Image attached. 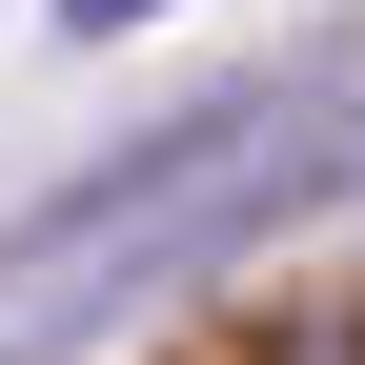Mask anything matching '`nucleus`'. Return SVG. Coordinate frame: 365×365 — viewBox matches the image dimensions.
I'll list each match as a JSON object with an SVG mask.
<instances>
[{"label":"nucleus","instance_id":"1","mask_svg":"<svg viewBox=\"0 0 365 365\" xmlns=\"http://www.w3.org/2000/svg\"><path fill=\"white\" fill-rule=\"evenodd\" d=\"M325 163H345V102H325V81H264V102H203V122H163L143 163L61 182V203L0 244V345H61V325H102L122 284L203 264L223 223H264L284 182H325Z\"/></svg>","mask_w":365,"mask_h":365},{"label":"nucleus","instance_id":"2","mask_svg":"<svg viewBox=\"0 0 365 365\" xmlns=\"http://www.w3.org/2000/svg\"><path fill=\"white\" fill-rule=\"evenodd\" d=\"M122 21H163V0H61V41H122Z\"/></svg>","mask_w":365,"mask_h":365}]
</instances>
